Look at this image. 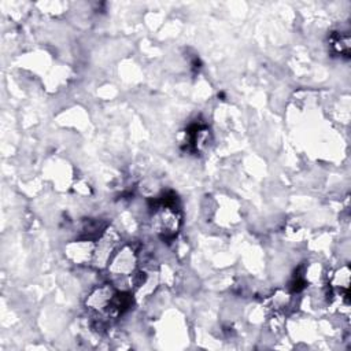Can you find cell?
<instances>
[{"mask_svg": "<svg viewBox=\"0 0 351 351\" xmlns=\"http://www.w3.org/2000/svg\"><path fill=\"white\" fill-rule=\"evenodd\" d=\"M137 252L132 245L119 247L108 262V270L115 276H130L136 270Z\"/></svg>", "mask_w": 351, "mask_h": 351, "instance_id": "6da1fadb", "label": "cell"}, {"mask_svg": "<svg viewBox=\"0 0 351 351\" xmlns=\"http://www.w3.org/2000/svg\"><path fill=\"white\" fill-rule=\"evenodd\" d=\"M114 293H115V291L112 289L111 285L103 284V285L95 288L89 293V296L86 299V307L90 311H93L96 315H104L106 317Z\"/></svg>", "mask_w": 351, "mask_h": 351, "instance_id": "7a4b0ae2", "label": "cell"}, {"mask_svg": "<svg viewBox=\"0 0 351 351\" xmlns=\"http://www.w3.org/2000/svg\"><path fill=\"white\" fill-rule=\"evenodd\" d=\"M66 252L69 258L75 262V263H84V262H90L93 259V252H95V241L93 240H77L74 243H70L66 247Z\"/></svg>", "mask_w": 351, "mask_h": 351, "instance_id": "3957f363", "label": "cell"}]
</instances>
